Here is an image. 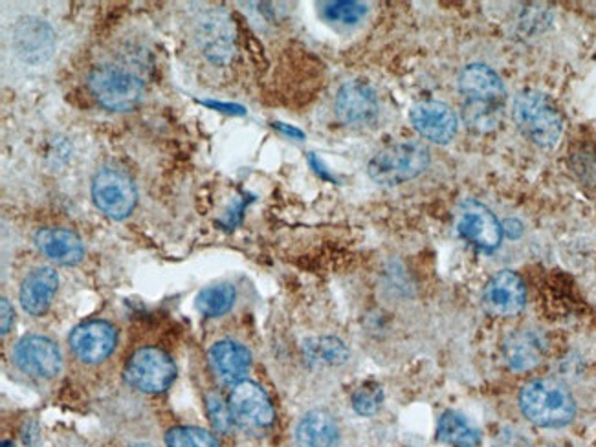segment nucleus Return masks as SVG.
Masks as SVG:
<instances>
[{"mask_svg":"<svg viewBox=\"0 0 596 447\" xmlns=\"http://www.w3.org/2000/svg\"><path fill=\"white\" fill-rule=\"evenodd\" d=\"M306 358L312 364L334 365L345 364L348 359V351L336 337H317L312 342L305 343Z\"/></svg>","mask_w":596,"mask_h":447,"instance_id":"b1692460","label":"nucleus"},{"mask_svg":"<svg viewBox=\"0 0 596 447\" xmlns=\"http://www.w3.org/2000/svg\"><path fill=\"white\" fill-rule=\"evenodd\" d=\"M430 165V149L424 143L407 140V142L391 143L381 149L370 160L367 173L378 185H401L417 179Z\"/></svg>","mask_w":596,"mask_h":447,"instance_id":"20e7f679","label":"nucleus"},{"mask_svg":"<svg viewBox=\"0 0 596 447\" xmlns=\"http://www.w3.org/2000/svg\"><path fill=\"white\" fill-rule=\"evenodd\" d=\"M512 116L523 136L539 148H554L564 132V120L558 109L547 95L536 90H525L516 95Z\"/></svg>","mask_w":596,"mask_h":447,"instance_id":"7ed1b4c3","label":"nucleus"},{"mask_svg":"<svg viewBox=\"0 0 596 447\" xmlns=\"http://www.w3.org/2000/svg\"><path fill=\"white\" fill-rule=\"evenodd\" d=\"M228 404L232 410L233 421H238L244 429L259 431L272 426L274 421V407L270 404L269 395L250 379H241L239 384L233 385Z\"/></svg>","mask_w":596,"mask_h":447,"instance_id":"6e6552de","label":"nucleus"},{"mask_svg":"<svg viewBox=\"0 0 596 447\" xmlns=\"http://www.w3.org/2000/svg\"><path fill=\"white\" fill-rule=\"evenodd\" d=\"M208 416L212 420V426L215 427L219 433L230 431L232 427L233 416L230 410V404L222 400L221 395H212L206 398Z\"/></svg>","mask_w":596,"mask_h":447,"instance_id":"cd10ccee","label":"nucleus"},{"mask_svg":"<svg viewBox=\"0 0 596 447\" xmlns=\"http://www.w3.org/2000/svg\"><path fill=\"white\" fill-rule=\"evenodd\" d=\"M296 438L301 447H336L340 440L339 424L327 410H311L301 418Z\"/></svg>","mask_w":596,"mask_h":447,"instance_id":"aec40b11","label":"nucleus"},{"mask_svg":"<svg viewBox=\"0 0 596 447\" xmlns=\"http://www.w3.org/2000/svg\"><path fill=\"white\" fill-rule=\"evenodd\" d=\"M438 443L452 447H481V433L465 415L446 410L437 426Z\"/></svg>","mask_w":596,"mask_h":447,"instance_id":"4be33fe9","label":"nucleus"},{"mask_svg":"<svg viewBox=\"0 0 596 447\" xmlns=\"http://www.w3.org/2000/svg\"><path fill=\"white\" fill-rule=\"evenodd\" d=\"M16 42L22 58L41 61L52 53L53 33L43 21L27 19L17 27Z\"/></svg>","mask_w":596,"mask_h":447,"instance_id":"412c9836","label":"nucleus"},{"mask_svg":"<svg viewBox=\"0 0 596 447\" xmlns=\"http://www.w3.org/2000/svg\"><path fill=\"white\" fill-rule=\"evenodd\" d=\"M519 406L528 420L542 427L567 426L576 413L570 390L553 378L534 379L525 385L519 395Z\"/></svg>","mask_w":596,"mask_h":447,"instance_id":"f03ea898","label":"nucleus"},{"mask_svg":"<svg viewBox=\"0 0 596 447\" xmlns=\"http://www.w3.org/2000/svg\"><path fill=\"white\" fill-rule=\"evenodd\" d=\"M92 201L112 221H123L138 204L137 185L118 169L103 167L92 180Z\"/></svg>","mask_w":596,"mask_h":447,"instance_id":"0eeeda50","label":"nucleus"},{"mask_svg":"<svg viewBox=\"0 0 596 447\" xmlns=\"http://www.w3.org/2000/svg\"><path fill=\"white\" fill-rule=\"evenodd\" d=\"M463 95V118L466 125L477 132L494 131L502 123L505 109V84L486 64H468L459 74Z\"/></svg>","mask_w":596,"mask_h":447,"instance_id":"f257e3e1","label":"nucleus"},{"mask_svg":"<svg viewBox=\"0 0 596 447\" xmlns=\"http://www.w3.org/2000/svg\"><path fill=\"white\" fill-rule=\"evenodd\" d=\"M275 129L281 132H285V134H289V136L297 138V140H301V138H305V134L300 131V129H294V126H286L283 125V123H274Z\"/></svg>","mask_w":596,"mask_h":447,"instance_id":"7c9ffc66","label":"nucleus"},{"mask_svg":"<svg viewBox=\"0 0 596 447\" xmlns=\"http://www.w3.org/2000/svg\"><path fill=\"white\" fill-rule=\"evenodd\" d=\"M165 444L170 447H219L212 433L201 427H173L165 435Z\"/></svg>","mask_w":596,"mask_h":447,"instance_id":"a878e982","label":"nucleus"},{"mask_svg":"<svg viewBox=\"0 0 596 447\" xmlns=\"http://www.w3.org/2000/svg\"><path fill=\"white\" fill-rule=\"evenodd\" d=\"M33 241L48 261L61 266H74L85 257L83 241L64 227H41Z\"/></svg>","mask_w":596,"mask_h":447,"instance_id":"f3484780","label":"nucleus"},{"mask_svg":"<svg viewBox=\"0 0 596 447\" xmlns=\"http://www.w3.org/2000/svg\"><path fill=\"white\" fill-rule=\"evenodd\" d=\"M87 83L94 100L112 112L132 111L142 103L145 94V84L138 75L112 64L95 67Z\"/></svg>","mask_w":596,"mask_h":447,"instance_id":"39448f33","label":"nucleus"},{"mask_svg":"<svg viewBox=\"0 0 596 447\" xmlns=\"http://www.w3.org/2000/svg\"><path fill=\"white\" fill-rule=\"evenodd\" d=\"M527 292L522 277L511 270H503L486 283L483 305L492 316L511 317L523 311Z\"/></svg>","mask_w":596,"mask_h":447,"instance_id":"ddd939ff","label":"nucleus"},{"mask_svg":"<svg viewBox=\"0 0 596 447\" xmlns=\"http://www.w3.org/2000/svg\"><path fill=\"white\" fill-rule=\"evenodd\" d=\"M235 288L228 283L208 286L196 295V311L206 317H221L232 311L235 303Z\"/></svg>","mask_w":596,"mask_h":447,"instance_id":"5701e85b","label":"nucleus"},{"mask_svg":"<svg viewBox=\"0 0 596 447\" xmlns=\"http://www.w3.org/2000/svg\"><path fill=\"white\" fill-rule=\"evenodd\" d=\"M384 402V390L381 385L364 384L353 393V407L358 415H375Z\"/></svg>","mask_w":596,"mask_h":447,"instance_id":"bb28decb","label":"nucleus"},{"mask_svg":"<svg viewBox=\"0 0 596 447\" xmlns=\"http://www.w3.org/2000/svg\"><path fill=\"white\" fill-rule=\"evenodd\" d=\"M117 342V331L107 322L83 323L70 334V348L83 364H101L111 356Z\"/></svg>","mask_w":596,"mask_h":447,"instance_id":"4468645a","label":"nucleus"},{"mask_svg":"<svg viewBox=\"0 0 596 447\" xmlns=\"http://www.w3.org/2000/svg\"><path fill=\"white\" fill-rule=\"evenodd\" d=\"M13 362L22 373L33 378L50 379L63 368L58 345L44 336H27L13 348Z\"/></svg>","mask_w":596,"mask_h":447,"instance_id":"9b49d317","label":"nucleus"},{"mask_svg":"<svg viewBox=\"0 0 596 447\" xmlns=\"http://www.w3.org/2000/svg\"><path fill=\"white\" fill-rule=\"evenodd\" d=\"M322 16L325 21L342 27H354L367 16V4L356 2V0H334V2H323Z\"/></svg>","mask_w":596,"mask_h":447,"instance_id":"393cba45","label":"nucleus"},{"mask_svg":"<svg viewBox=\"0 0 596 447\" xmlns=\"http://www.w3.org/2000/svg\"><path fill=\"white\" fill-rule=\"evenodd\" d=\"M457 232L469 244L494 252L503 238V227L486 205L477 201H465L457 207Z\"/></svg>","mask_w":596,"mask_h":447,"instance_id":"1a4fd4ad","label":"nucleus"},{"mask_svg":"<svg viewBox=\"0 0 596 447\" xmlns=\"http://www.w3.org/2000/svg\"><path fill=\"white\" fill-rule=\"evenodd\" d=\"M334 112L347 126H367L376 122L381 105L375 89L365 81L354 80L342 84L334 100Z\"/></svg>","mask_w":596,"mask_h":447,"instance_id":"9d476101","label":"nucleus"},{"mask_svg":"<svg viewBox=\"0 0 596 447\" xmlns=\"http://www.w3.org/2000/svg\"><path fill=\"white\" fill-rule=\"evenodd\" d=\"M410 120L421 136L438 145H446L457 134V116L441 101L427 100L413 105Z\"/></svg>","mask_w":596,"mask_h":447,"instance_id":"f8f14e48","label":"nucleus"},{"mask_svg":"<svg viewBox=\"0 0 596 447\" xmlns=\"http://www.w3.org/2000/svg\"><path fill=\"white\" fill-rule=\"evenodd\" d=\"M176 376V367L170 354L154 347L140 348L125 365V382L132 389L148 395H159L170 389Z\"/></svg>","mask_w":596,"mask_h":447,"instance_id":"423d86ee","label":"nucleus"},{"mask_svg":"<svg viewBox=\"0 0 596 447\" xmlns=\"http://www.w3.org/2000/svg\"><path fill=\"white\" fill-rule=\"evenodd\" d=\"M196 41L213 64H226L235 50L232 21L222 11H208L196 27Z\"/></svg>","mask_w":596,"mask_h":447,"instance_id":"2eb2a0df","label":"nucleus"},{"mask_svg":"<svg viewBox=\"0 0 596 447\" xmlns=\"http://www.w3.org/2000/svg\"><path fill=\"white\" fill-rule=\"evenodd\" d=\"M208 359H210L216 376L224 384H239L252 365V354H250L249 348L241 343L230 342V339L216 342L210 348Z\"/></svg>","mask_w":596,"mask_h":447,"instance_id":"6ab92c4d","label":"nucleus"},{"mask_svg":"<svg viewBox=\"0 0 596 447\" xmlns=\"http://www.w3.org/2000/svg\"><path fill=\"white\" fill-rule=\"evenodd\" d=\"M131 447H151V446H145V444H140V446H131Z\"/></svg>","mask_w":596,"mask_h":447,"instance_id":"2f4dec72","label":"nucleus"},{"mask_svg":"<svg viewBox=\"0 0 596 447\" xmlns=\"http://www.w3.org/2000/svg\"><path fill=\"white\" fill-rule=\"evenodd\" d=\"M547 353V339L534 328L514 332L503 343V356L508 367L517 373L531 370L544 362Z\"/></svg>","mask_w":596,"mask_h":447,"instance_id":"dca6fc26","label":"nucleus"},{"mask_svg":"<svg viewBox=\"0 0 596 447\" xmlns=\"http://www.w3.org/2000/svg\"><path fill=\"white\" fill-rule=\"evenodd\" d=\"M204 105L212 106V109H221V112H230V114H246L243 106L228 105V103H219V101H202Z\"/></svg>","mask_w":596,"mask_h":447,"instance_id":"c756f323","label":"nucleus"},{"mask_svg":"<svg viewBox=\"0 0 596 447\" xmlns=\"http://www.w3.org/2000/svg\"><path fill=\"white\" fill-rule=\"evenodd\" d=\"M59 277L55 270L50 266H41L30 272L24 277L19 292L22 308L30 316H43L52 305L55 292H58Z\"/></svg>","mask_w":596,"mask_h":447,"instance_id":"a211bd4d","label":"nucleus"},{"mask_svg":"<svg viewBox=\"0 0 596 447\" xmlns=\"http://www.w3.org/2000/svg\"><path fill=\"white\" fill-rule=\"evenodd\" d=\"M2 323H0V328H2V336L8 334V331L11 328V323H13V308H11L10 301L2 297Z\"/></svg>","mask_w":596,"mask_h":447,"instance_id":"c85d7f7f","label":"nucleus"}]
</instances>
